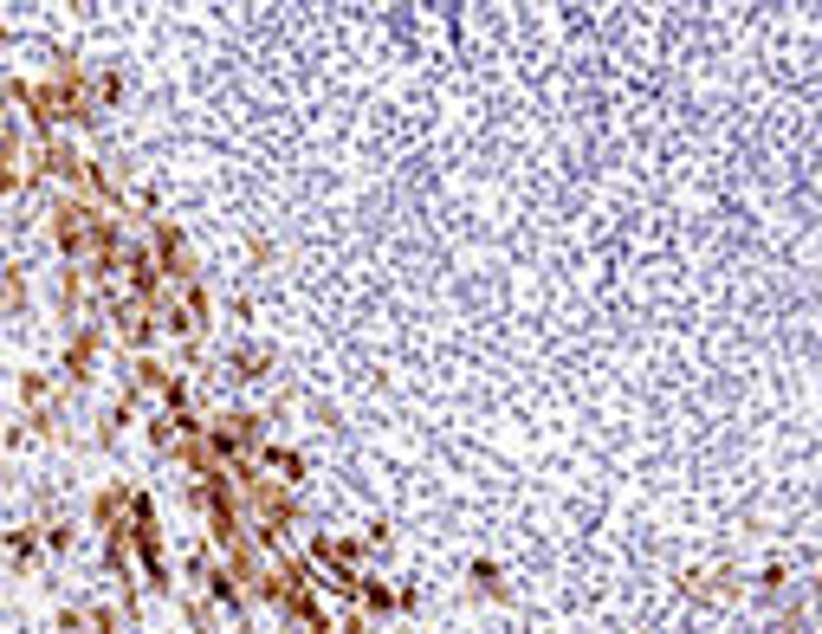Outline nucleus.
<instances>
[{
  "mask_svg": "<svg viewBox=\"0 0 822 634\" xmlns=\"http://www.w3.org/2000/svg\"><path fill=\"white\" fill-rule=\"evenodd\" d=\"M143 246H149V259H156L162 279H175V285H195V279H201V272H195V253H188V233L175 227V220H149V227H143Z\"/></svg>",
  "mask_w": 822,
  "mask_h": 634,
  "instance_id": "1",
  "label": "nucleus"
},
{
  "mask_svg": "<svg viewBox=\"0 0 822 634\" xmlns=\"http://www.w3.org/2000/svg\"><path fill=\"white\" fill-rule=\"evenodd\" d=\"M98 356H104V324H72V337H65V389H85V382H98Z\"/></svg>",
  "mask_w": 822,
  "mask_h": 634,
  "instance_id": "2",
  "label": "nucleus"
},
{
  "mask_svg": "<svg viewBox=\"0 0 822 634\" xmlns=\"http://www.w3.org/2000/svg\"><path fill=\"white\" fill-rule=\"evenodd\" d=\"M130 479H111V486H98L91 492V531L98 537H111V531H123L130 525Z\"/></svg>",
  "mask_w": 822,
  "mask_h": 634,
  "instance_id": "3",
  "label": "nucleus"
},
{
  "mask_svg": "<svg viewBox=\"0 0 822 634\" xmlns=\"http://www.w3.org/2000/svg\"><path fill=\"white\" fill-rule=\"evenodd\" d=\"M227 376L234 382H266L272 376V343H234V350H227Z\"/></svg>",
  "mask_w": 822,
  "mask_h": 634,
  "instance_id": "4",
  "label": "nucleus"
},
{
  "mask_svg": "<svg viewBox=\"0 0 822 634\" xmlns=\"http://www.w3.org/2000/svg\"><path fill=\"white\" fill-rule=\"evenodd\" d=\"M39 550H46V531H39V525H13L7 537H0V557H7L13 570H33Z\"/></svg>",
  "mask_w": 822,
  "mask_h": 634,
  "instance_id": "5",
  "label": "nucleus"
},
{
  "mask_svg": "<svg viewBox=\"0 0 822 634\" xmlns=\"http://www.w3.org/2000/svg\"><path fill=\"white\" fill-rule=\"evenodd\" d=\"M259 473H279V486H305V453L266 440V447H259Z\"/></svg>",
  "mask_w": 822,
  "mask_h": 634,
  "instance_id": "6",
  "label": "nucleus"
},
{
  "mask_svg": "<svg viewBox=\"0 0 822 634\" xmlns=\"http://www.w3.org/2000/svg\"><path fill=\"white\" fill-rule=\"evenodd\" d=\"M182 311H188V324L208 337L214 330V292H208V279H195V285H182Z\"/></svg>",
  "mask_w": 822,
  "mask_h": 634,
  "instance_id": "7",
  "label": "nucleus"
},
{
  "mask_svg": "<svg viewBox=\"0 0 822 634\" xmlns=\"http://www.w3.org/2000/svg\"><path fill=\"white\" fill-rule=\"evenodd\" d=\"M20 408L33 415V408H52V376L46 369H26L20 376Z\"/></svg>",
  "mask_w": 822,
  "mask_h": 634,
  "instance_id": "8",
  "label": "nucleus"
},
{
  "mask_svg": "<svg viewBox=\"0 0 822 634\" xmlns=\"http://www.w3.org/2000/svg\"><path fill=\"white\" fill-rule=\"evenodd\" d=\"M473 583H479V596H492V602L505 596V576H499V563H486V557L473 563Z\"/></svg>",
  "mask_w": 822,
  "mask_h": 634,
  "instance_id": "9",
  "label": "nucleus"
},
{
  "mask_svg": "<svg viewBox=\"0 0 822 634\" xmlns=\"http://www.w3.org/2000/svg\"><path fill=\"white\" fill-rule=\"evenodd\" d=\"M39 531H46V550H52V557H65V550L78 544V525H65V518H59V525H39Z\"/></svg>",
  "mask_w": 822,
  "mask_h": 634,
  "instance_id": "10",
  "label": "nucleus"
},
{
  "mask_svg": "<svg viewBox=\"0 0 822 634\" xmlns=\"http://www.w3.org/2000/svg\"><path fill=\"white\" fill-rule=\"evenodd\" d=\"M784 583H790L784 563H764V570H758V589H764V596H784Z\"/></svg>",
  "mask_w": 822,
  "mask_h": 634,
  "instance_id": "11",
  "label": "nucleus"
},
{
  "mask_svg": "<svg viewBox=\"0 0 822 634\" xmlns=\"http://www.w3.org/2000/svg\"><path fill=\"white\" fill-rule=\"evenodd\" d=\"M26 188V169H13V162H0V201H13Z\"/></svg>",
  "mask_w": 822,
  "mask_h": 634,
  "instance_id": "12",
  "label": "nucleus"
}]
</instances>
